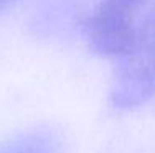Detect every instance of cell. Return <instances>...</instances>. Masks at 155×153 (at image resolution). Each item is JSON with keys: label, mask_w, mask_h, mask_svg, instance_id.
<instances>
[{"label": "cell", "mask_w": 155, "mask_h": 153, "mask_svg": "<svg viewBox=\"0 0 155 153\" xmlns=\"http://www.w3.org/2000/svg\"><path fill=\"white\" fill-rule=\"evenodd\" d=\"M155 94V7L137 25L129 49L117 59L109 99L120 110L143 105Z\"/></svg>", "instance_id": "cell-1"}, {"label": "cell", "mask_w": 155, "mask_h": 153, "mask_svg": "<svg viewBox=\"0 0 155 153\" xmlns=\"http://www.w3.org/2000/svg\"><path fill=\"white\" fill-rule=\"evenodd\" d=\"M135 30V12L101 0L84 21V38L96 54L119 59L129 49Z\"/></svg>", "instance_id": "cell-2"}, {"label": "cell", "mask_w": 155, "mask_h": 153, "mask_svg": "<svg viewBox=\"0 0 155 153\" xmlns=\"http://www.w3.org/2000/svg\"><path fill=\"white\" fill-rule=\"evenodd\" d=\"M0 153H58L56 142L46 132H31L0 147Z\"/></svg>", "instance_id": "cell-3"}, {"label": "cell", "mask_w": 155, "mask_h": 153, "mask_svg": "<svg viewBox=\"0 0 155 153\" xmlns=\"http://www.w3.org/2000/svg\"><path fill=\"white\" fill-rule=\"evenodd\" d=\"M107 2H112L119 7H124L127 10H132V12H137L140 7L147 2V0H107Z\"/></svg>", "instance_id": "cell-4"}, {"label": "cell", "mask_w": 155, "mask_h": 153, "mask_svg": "<svg viewBox=\"0 0 155 153\" xmlns=\"http://www.w3.org/2000/svg\"><path fill=\"white\" fill-rule=\"evenodd\" d=\"M12 2H13V0H0V10L7 8V7H8Z\"/></svg>", "instance_id": "cell-5"}]
</instances>
